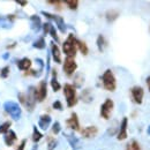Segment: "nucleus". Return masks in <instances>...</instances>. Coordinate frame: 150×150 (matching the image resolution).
Here are the masks:
<instances>
[{
    "label": "nucleus",
    "instance_id": "5",
    "mask_svg": "<svg viewBox=\"0 0 150 150\" xmlns=\"http://www.w3.org/2000/svg\"><path fill=\"white\" fill-rule=\"evenodd\" d=\"M35 90L36 88L34 87H29V90H28V94H25V103H24V106L28 111H34L35 109V104H36V95H35Z\"/></svg>",
    "mask_w": 150,
    "mask_h": 150
},
{
    "label": "nucleus",
    "instance_id": "13",
    "mask_svg": "<svg viewBox=\"0 0 150 150\" xmlns=\"http://www.w3.org/2000/svg\"><path fill=\"white\" fill-rule=\"evenodd\" d=\"M97 133H98V128L94 125H91V126H88V127L83 128L81 131V135L84 139H93L97 135Z\"/></svg>",
    "mask_w": 150,
    "mask_h": 150
},
{
    "label": "nucleus",
    "instance_id": "35",
    "mask_svg": "<svg viewBox=\"0 0 150 150\" xmlns=\"http://www.w3.org/2000/svg\"><path fill=\"white\" fill-rule=\"evenodd\" d=\"M52 108L54 110H59V111H62V104L60 100H56L53 104H52Z\"/></svg>",
    "mask_w": 150,
    "mask_h": 150
},
{
    "label": "nucleus",
    "instance_id": "41",
    "mask_svg": "<svg viewBox=\"0 0 150 150\" xmlns=\"http://www.w3.org/2000/svg\"><path fill=\"white\" fill-rule=\"evenodd\" d=\"M15 46H16V43H15V42H14V43H13V44H11V45H7V46H6V47H7V49H8V50H9V49H14V47H15Z\"/></svg>",
    "mask_w": 150,
    "mask_h": 150
},
{
    "label": "nucleus",
    "instance_id": "19",
    "mask_svg": "<svg viewBox=\"0 0 150 150\" xmlns=\"http://www.w3.org/2000/svg\"><path fill=\"white\" fill-rule=\"evenodd\" d=\"M51 53H52L53 60L56 61L57 64H60L61 62V52H60L58 45L54 44V43H52V45H51Z\"/></svg>",
    "mask_w": 150,
    "mask_h": 150
},
{
    "label": "nucleus",
    "instance_id": "22",
    "mask_svg": "<svg viewBox=\"0 0 150 150\" xmlns=\"http://www.w3.org/2000/svg\"><path fill=\"white\" fill-rule=\"evenodd\" d=\"M76 46H77V49L80 50V52H81L83 56H87V54H88V52H89V49H88L87 44H86L83 40L76 39Z\"/></svg>",
    "mask_w": 150,
    "mask_h": 150
},
{
    "label": "nucleus",
    "instance_id": "7",
    "mask_svg": "<svg viewBox=\"0 0 150 150\" xmlns=\"http://www.w3.org/2000/svg\"><path fill=\"white\" fill-rule=\"evenodd\" d=\"M42 15H44L45 18H47L49 20H52V21H54L57 23V25H58V28H59V30L61 31V33H66V24H65V21L64 19L61 18V16H59V15H53V14H51V13H47V12H42Z\"/></svg>",
    "mask_w": 150,
    "mask_h": 150
},
{
    "label": "nucleus",
    "instance_id": "16",
    "mask_svg": "<svg viewBox=\"0 0 150 150\" xmlns=\"http://www.w3.org/2000/svg\"><path fill=\"white\" fill-rule=\"evenodd\" d=\"M65 136H66V139H67V141H68L69 146L72 147V149L73 150H79L80 148H81L80 140L75 136L74 134H65Z\"/></svg>",
    "mask_w": 150,
    "mask_h": 150
},
{
    "label": "nucleus",
    "instance_id": "3",
    "mask_svg": "<svg viewBox=\"0 0 150 150\" xmlns=\"http://www.w3.org/2000/svg\"><path fill=\"white\" fill-rule=\"evenodd\" d=\"M102 83L105 90L108 91H114L117 88V81L115 77L113 75L111 69H106L104 72V74L102 75Z\"/></svg>",
    "mask_w": 150,
    "mask_h": 150
},
{
    "label": "nucleus",
    "instance_id": "11",
    "mask_svg": "<svg viewBox=\"0 0 150 150\" xmlns=\"http://www.w3.org/2000/svg\"><path fill=\"white\" fill-rule=\"evenodd\" d=\"M66 124H67V126H68L71 129H73L74 132L80 131V121H79V117H77V114H76L75 112L72 113L71 118L66 120Z\"/></svg>",
    "mask_w": 150,
    "mask_h": 150
},
{
    "label": "nucleus",
    "instance_id": "38",
    "mask_svg": "<svg viewBox=\"0 0 150 150\" xmlns=\"http://www.w3.org/2000/svg\"><path fill=\"white\" fill-rule=\"evenodd\" d=\"M19 100L21 104H23L24 105V103H25V94H22V93H20L19 94Z\"/></svg>",
    "mask_w": 150,
    "mask_h": 150
},
{
    "label": "nucleus",
    "instance_id": "25",
    "mask_svg": "<svg viewBox=\"0 0 150 150\" xmlns=\"http://www.w3.org/2000/svg\"><path fill=\"white\" fill-rule=\"evenodd\" d=\"M33 46H34L35 49H38V50H43V49H45L46 43H45L44 37H39L37 40H35V42L33 43Z\"/></svg>",
    "mask_w": 150,
    "mask_h": 150
},
{
    "label": "nucleus",
    "instance_id": "8",
    "mask_svg": "<svg viewBox=\"0 0 150 150\" xmlns=\"http://www.w3.org/2000/svg\"><path fill=\"white\" fill-rule=\"evenodd\" d=\"M77 68V64L75 62L74 58H66L64 61V72L67 76H72Z\"/></svg>",
    "mask_w": 150,
    "mask_h": 150
},
{
    "label": "nucleus",
    "instance_id": "28",
    "mask_svg": "<svg viewBox=\"0 0 150 150\" xmlns=\"http://www.w3.org/2000/svg\"><path fill=\"white\" fill-rule=\"evenodd\" d=\"M83 82H84V80H83V75L82 74H79L75 76V80H74V86L75 88H81L82 87V84H83Z\"/></svg>",
    "mask_w": 150,
    "mask_h": 150
},
{
    "label": "nucleus",
    "instance_id": "43",
    "mask_svg": "<svg viewBox=\"0 0 150 150\" xmlns=\"http://www.w3.org/2000/svg\"><path fill=\"white\" fill-rule=\"evenodd\" d=\"M8 57H9V53H5V54H2V58H4V59H8Z\"/></svg>",
    "mask_w": 150,
    "mask_h": 150
},
{
    "label": "nucleus",
    "instance_id": "9",
    "mask_svg": "<svg viewBox=\"0 0 150 150\" xmlns=\"http://www.w3.org/2000/svg\"><path fill=\"white\" fill-rule=\"evenodd\" d=\"M35 95H36V100L37 102H43L46 96H47V87H46V82L42 81L38 86V88L35 90Z\"/></svg>",
    "mask_w": 150,
    "mask_h": 150
},
{
    "label": "nucleus",
    "instance_id": "1",
    "mask_svg": "<svg viewBox=\"0 0 150 150\" xmlns=\"http://www.w3.org/2000/svg\"><path fill=\"white\" fill-rule=\"evenodd\" d=\"M62 51L68 58H74L76 56L77 46H76V38L73 34H69L67 39L62 44Z\"/></svg>",
    "mask_w": 150,
    "mask_h": 150
},
{
    "label": "nucleus",
    "instance_id": "20",
    "mask_svg": "<svg viewBox=\"0 0 150 150\" xmlns=\"http://www.w3.org/2000/svg\"><path fill=\"white\" fill-rule=\"evenodd\" d=\"M52 75H53V77H52V80H51V87H52L53 91L57 93V91H59V90L61 89V84H60V83L58 82V80H57L56 69H53V71H52Z\"/></svg>",
    "mask_w": 150,
    "mask_h": 150
},
{
    "label": "nucleus",
    "instance_id": "36",
    "mask_svg": "<svg viewBox=\"0 0 150 150\" xmlns=\"http://www.w3.org/2000/svg\"><path fill=\"white\" fill-rule=\"evenodd\" d=\"M43 30H44V34H49V30H50V27H51V23L50 22H46V23H43Z\"/></svg>",
    "mask_w": 150,
    "mask_h": 150
},
{
    "label": "nucleus",
    "instance_id": "4",
    "mask_svg": "<svg viewBox=\"0 0 150 150\" xmlns=\"http://www.w3.org/2000/svg\"><path fill=\"white\" fill-rule=\"evenodd\" d=\"M4 109L14 120H19L21 118V108H20V105L18 103L12 102V100L6 102L4 104Z\"/></svg>",
    "mask_w": 150,
    "mask_h": 150
},
{
    "label": "nucleus",
    "instance_id": "26",
    "mask_svg": "<svg viewBox=\"0 0 150 150\" xmlns=\"http://www.w3.org/2000/svg\"><path fill=\"white\" fill-rule=\"evenodd\" d=\"M126 150H141V148L136 140H131L126 146Z\"/></svg>",
    "mask_w": 150,
    "mask_h": 150
},
{
    "label": "nucleus",
    "instance_id": "39",
    "mask_svg": "<svg viewBox=\"0 0 150 150\" xmlns=\"http://www.w3.org/2000/svg\"><path fill=\"white\" fill-rule=\"evenodd\" d=\"M25 144H27V140L24 139V140H23V141L20 143V146L18 147V149H16V150H24V148H25Z\"/></svg>",
    "mask_w": 150,
    "mask_h": 150
},
{
    "label": "nucleus",
    "instance_id": "30",
    "mask_svg": "<svg viewBox=\"0 0 150 150\" xmlns=\"http://www.w3.org/2000/svg\"><path fill=\"white\" fill-rule=\"evenodd\" d=\"M12 122L11 121H5L0 125V134H6L7 132L9 131V127H11Z\"/></svg>",
    "mask_w": 150,
    "mask_h": 150
},
{
    "label": "nucleus",
    "instance_id": "37",
    "mask_svg": "<svg viewBox=\"0 0 150 150\" xmlns=\"http://www.w3.org/2000/svg\"><path fill=\"white\" fill-rule=\"evenodd\" d=\"M47 4H49V5H54L57 8H60L59 6H61L62 1H60V0H56V1H47Z\"/></svg>",
    "mask_w": 150,
    "mask_h": 150
},
{
    "label": "nucleus",
    "instance_id": "14",
    "mask_svg": "<svg viewBox=\"0 0 150 150\" xmlns=\"http://www.w3.org/2000/svg\"><path fill=\"white\" fill-rule=\"evenodd\" d=\"M16 140H18V135L14 131H8L6 134H4V141L7 147H12Z\"/></svg>",
    "mask_w": 150,
    "mask_h": 150
},
{
    "label": "nucleus",
    "instance_id": "23",
    "mask_svg": "<svg viewBox=\"0 0 150 150\" xmlns=\"http://www.w3.org/2000/svg\"><path fill=\"white\" fill-rule=\"evenodd\" d=\"M118 16H119V12H117V11H114V9H111V11L106 12V14H105L106 21L110 22V23L114 22L115 20L118 19Z\"/></svg>",
    "mask_w": 150,
    "mask_h": 150
},
{
    "label": "nucleus",
    "instance_id": "6",
    "mask_svg": "<svg viewBox=\"0 0 150 150\" xmlns=\"http://www.w3.org/2000/svg\"><path fill=\"white\" fill-rule=\"evenodd\" d=\"M113 108H114L113 100L110 99V98H108V99L102 104V106H100V117H102L103 119H105V120L110 119L111 113H112V111H113Z\"/></svg>",
    "mask_w": 150,
    "mask_h": 150
},
{
    "label": "nucleus",
    "instance_id": "15",
    "mask_svg": "<svg viewBox=\"0 0 150 150\" xmlns=\"http://www.w3.org/2000/svg\"><path fill=\"white\" fill-rule=\"evenodd\" d=\"M50 124H51V117L49 114H43V115L39 117V119H38V126L40 127L42 131H46L49 128Z\"/></svg>",
    "mask_w": 150,
    "mask_h": 150
},
{
    "label": "nucleus",
    "instance_id": "44",
    "mask_svg": "<svg viewBox=\"0 0 150 150\" xmlns=\"http://www.w3.org/2000/svg\"><path fill=\"white\" fill-rule=\"evenodd\" d=\"M147 133H148V135H150V125L148 126V129H147Z\"/></svg>",
    "mask_w": 150,
    "mask_h": 150
},
{
    "label": "nucleus",
    "instance_id": "32",
    "mask_svg": "<svg viewBox=\"0 0 150 150\" xmlns=\"http://www.w3.org/2000/svg\"><path fill=\"white\" fill-rule=\"evenodd\" d=\"M49 34L51 35V37L53 38L56 42H58L59 40V37H58V34H57V30H56V28L51 24V27H50V30H49Z\"/></svg>",
    "mask_w": 150,
    "mask_h": 150
},
{
    "label": "nucleus",
    "instance_id": "42",
    "mask_svg": "<svg viewBox=\"0 0 150 150\" xmlns=\"http://www.w3.org/2000/svg\"><path fill=\"white\" fill-rule=\"evenodd\" d=\"M146 82H147V86H148V89H149L150 91V75L147 77V80H146Z\"/></svg>",
    "mask_w": 150,
    "mask_h": 150
},
{
    "label": "nucleus",
    "instance_id": "29",
    "mask_svg": "<svg viewBox=\"0 0 150 150\" xmlns=\"http://www.w3.org/2000/svg\"><path fill=\"white\" fill-rule=\"evenodd\" d=\"M66 5H67V7L69 8V9H77V7H79V1L77 0H66V1H64Z\"/></svg>",
    "mask_w": 150,
    "mask_h": 150
},
{
    "label": "nucleus",
    "instance_id": "31",
    "mask_svg": "<svg viewBox=\"0 0 150 150\" xmlns=\"http://www.w3.org/2000/svg\"><path fill=\"white\" fill-rule=\"evenodd\" d=\"M57 140H54L53 137H49L47 140V150H53L57 147Z\"/></svg>",
    "mask_w": 150,
    "mask_h": 150
},
{
    "label": "nucleus",
    "instance_id": "27",
    "mask_svg": "<svg viewBox=\"0 0 150 150\" xmlns=\"http://www.w3.org/2000/svg\"><path fill=\"white\" fill-rule=\"evenodd\" d=\"M42 137H43V134L38 131L36 126H34V131H33V141H34L35 143H37V142H39V141L42 140Z\"/></svg>",
    "mask_w": 150,
    "mask_h": 150
},
{
    "label": "nucleus",
    "instance_id": "24",
    "mask_svg": "<svg viewBox=\"0 0 150 150\" xmlns=\"http://www.w3.org/2000/svg\"><path fill=\"white\" fill-rule=\"evenodd\" d=\"M97 47H98L99 52H103L104 49L106 47V40H105V38H104L103 35H99L97 37Z\"/></svg>",
    "mask_w": 150,
    "mask_h": 150
},
{
    "label": "nucleus",
    "instance_id": "40",
    "mask_svg": "<svg viewBox=\"0 0 150 150\" xmlns=\"http://www.w3.org/2000/svg\"><path fill=\"white\" fill-rule=\"evenodd\" d=\"M15 2H16V4H19V5H21V6H23V7L28 4V1H21V0H16Z\"/></svg>",
    "mask_w": 150,
    "mask_h": 150
},
{
    "label": "nucleus",
    "instance_id": "10",
    "mask_svg": "<svg viewBox=\"0 0 150 150\" xmlns=\"http://www.w3.org/2000/svg\"><path fill=\"white\" fill-rule=\"evenodd\" d=\"M132 94V98L133 100L136 103V104H142V100H143V95H144V91L141 87H133L131 90Z\"/></svg>",
    "mask_w": 150,
    "mask_h": 150
},
{
    "label": "nucleus",
    "instance_id": "33",
    "mask_svg": "<svg viewBox=\"0 0 150 150\" xmlns=\"http://www.w3.org/2000/svg\"><path fill=\"white\" fill-rule=\"evenodd\" d=\"M8 75H9V66H5V67L0 71V76H1L2 79H6V77H8Z\"/></svg>",
    "mask_w": 150,
    "mask_h": 150
},
{
    "label": "nucleus",
    "instance_id": "18",
    "mask_svg": "<svg viewBox=\"0 0 150 150\" xmlns=\"http://www.w3.org/2000/svg\"><path fill=\"white\" fill-rule=\"evenodd\" d=\"M30 20H31V28H33V30H34L35 33H38V31L40 30V28H42L40 18H39L38 15H36V14H34V15L30 16Z\"/></svg>",
    "mask_w": 150,
    "mask_h": 150
},
{
    "label": "nucleus",
    "instance_id": "17",
    "mask_svg": "<svg viewBox=\"0 0 150 150\" xmlns=\"http://www.w3.org/2000/svg\"><path fill=\"white\" fill-rule=\"evenodd\" d=\"M33 65V61L29 59V58H23V59H20L18 61V68L22 72H27L30 69Z\"/></svg>",
    "mask_w": 150,
    "mask_h": 150
},
{
    "label": "nucleus",
    "instance_id": "2",
    "mask_svg": "<svg viewBox=\"0 0 150 150\" xmlns=\"http://www.w3.org/2000/svg\"><path fill=\"white\" fill-rule=\"evenodd\" d=\"M64 94L66 97V102H67L68 108H73L74 105H76L79 98H77V95H76V88L73 84L66 83L64 86Z\"/></svg>",
    "mask_w": 150,
    "mask_h": 150
},
{
    "label": "nucleus",
    "instance_id": "34",
    "mask_svg": "<svg viewBox=\"0 0 150 150\" xmlns=\"http://www.w3.org/2000/svg\"><path fill=\"white\" fill-rule=\"evenodd\" d=\"M60 131H61V126H60V124H59L58 121H56V122L53 124V126H52V132H53L54 135H57V134L60 133Z\"/></svg>",
    "mask_w": 150,
    "mask_h": 150
},
{
    "label": "nucleus",
    "instance_id": "21",
    "mask_svg": "<svg viewBox=\"0 0 150 150\" xmlns=\"http://www.w3.org/2000/svg\"><path fill=\"white\" fill-rule=\"evenodd\" d=\"M81 99L84 102V103H91L93 102V94H91V90L88 88V89H84L81 94Z\"/></svg>",
    "mask_w": 150,
    "mask_h": 150
},
{
    "label": "nucleus",
    "instance_id": "12",
    "mask_svg": "<svg viewBox=\"0 0 150 150\" xmlns=\"http://www.w3.org/2000/svg\"><path fill=\"white\" fill-rule=\"evenodd\" d=\"M127 126H128V119L125 117L121 120V125H120V131L117 135V139L119 141H124L127 137Z\"/></svg>",
    "mask_w": 150,
    "mask_h": 150
}]
</instances>
